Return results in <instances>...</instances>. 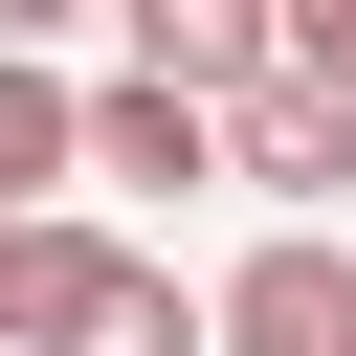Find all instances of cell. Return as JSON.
<instances>
[{
	"instance_id": "obj_6",
	"label": "cell",
	"mask_w": 356,
	"mask_h": 356,
	"mask_svg": "<svg viewBox=\"0 0 356 356\" xmlns=\"http://www.w3.org/2000/svg\"><path fill=\"white\" fill-rule=\"evenodd\" d=\"M44 178H67V67L0 44V222H44Z\"/></svg>"
},
{
	"instance_id": "obj_7",
	"label": "cell",
	"mask_w": 356,
	"mask_h": 356,
	"mask_svg": "<svg viewBox=\"0 0 356 356\" xmlns=\"http://www.w3.org/2000/svg\"><path fill=\"white\" fill-rule=\"evenodd\" d=\"M267 67H312V89H356V0H267Z\"/></svg>"
},
{
	"instance_id": "obj_8",
	"label": "cell",
	"mask_w": 356,
	"mask_h": 356,
	"mask_svg": "<svg viewBox=\"0 0 356 356\" xmlns=\"http://www.w3.org/2000/svg\"><path fill=\"white\" fill-rule=\"evenodd\" d=\"M67 22H89V0H0V44H67Z\"/></svg>"
},
{
	"instance_id": "obj_3",
	"label": "cell",
	"mask_w": 356,
	"mask_h": 356,
	"mask_svg": "<svg viewBox=\"0 0 356 356\" xmlns=\"http://www.w3.org/2000/svg\"><path fill=\"white\" fill-rule=\"evenodd\" d=\"M200 356H356V267H334V245L289 222V245H267V267H245V289L200 312Z\"/></svg>"
},
{
	"instance_id": "obj_1",
	"label": "cell",
	"mask_w": 356,
	"mask_h": 356,
	"mask_svg": "<svg viewBox=\"0 0 356 356\" xmlns=\"http://www.w3.org/2000/svg\"><path fill=\"white\" fill-rule=\"evenodd\" d=\"M0 356H200V289L111 222H0Z\"/></svg>"
},
{
	"instance_id": "obj_2",
	"label": "cell",
	"mask_w": 356,
	"mask_h": 356,
	"mask_svg": "<svg viewBox=\"0 0 356 356\" xmlns=\"http://www.w3.org/2000/svg\"><path fill=\"white\" fill-rule=\"evenodd\" d=\"M222 178L245 200H356V89H312V67H267V89H222Z\"/></svg>"
},
{
	"instance_id": "obj_4",
	"label": "cell",
	"mask_w": 356,
	"mask_h": 356,
	"mask_svg": "<svg viewBox=\"0 0 356 356\" xmlns=\"http://www.w3.org/2000/svg\"><path fill=\"white\" fill-rule=\"evenodd\" d=\"M89 22H134V89H178V111L267 89V0H89Z\"/></svg>"
},
{
	"instance_id": "obj_5",
	"label": "cell",
	"mask_w": 356,
	"mask_h": 356,
	"mask_svg": "<svg viewBox=\"0 0 356 356\" xmlns=\"http://www.w3.org/2000/svg\"><path fill=\"white\" fill-rule=\"evenodd\" d=\"M67 178H222V111H178V89H67Z\"/></svg>"
}]
</instances>
